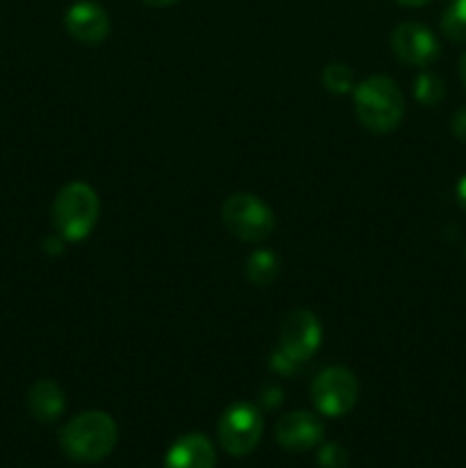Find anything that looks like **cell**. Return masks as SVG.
<instances>
[{"label": "cell", "instance_id": "cell-4", "mask_svg": "<svg viewBox=\"0 0 466 468\" xmlns=\"http://www.w3.org/2000/svg\"><path fill=\"white\" fill-rule=\"evenodd\" d=\"M224 227L242 242H260L272 233L274 215L263 199L249 192H236L222 206Z\"/></svg>", "mask_w": 466, "mask_h": 468}, {"label": "cell", "instance_id": "cell-5", "mask_svg": "<svg viewBox=\"0 0 466 468\" xmlns=\"http://www.w3.org/2000/svg\"><path fill=\"white\" fill-rule=\"evenodd\" d=\"M320 341H323L320 320L311 311L295 309L283 320L281 334H279V347L274 350V355L288 361L297 373L318 352Z\"/></svg>", "mask_w": 466, "mask_h": 468}, {"label": "cell", "instance_id": "cell-13", "mask_svg": "<svg viewBox=\"0 0 466 468\" xmlns=\"http://www.w3.org/2000/svg\"><path fill=\"white\" fill-rule=\"evenodd\" d=\"M279 268H281V263H279V256L272 250H256L245 263L247 282L259 288L270 286L279 277Z\"/></svg>", "mask_w": 466, "mask_h": 468}, {"label": "cell", "instance_id": "cell-9", "mask_svg": "<svg viewBox=\"0 0 466 468\" xmlns=\"http://www.w3.org/2000/svg\"><path fill=\"white\" fill-rule=\"evenodd\" d=\"M274 437L283 451L291 452H306L323 443L324 425L311 411H291L281 416L274 428Z\"/></svg>", "mask_w": 466, "mask_h": 468}, {"label": "cell", "instance_id": "cell-11", "mask_svg": "<svg viewBox=\"0 0 466 468\" xmlns=\"http://www.w3.org/2000/svg\"><path fill=\"white\" fill-rule=\"evenodd\" d=\"M215 446L206 434H185L164 455V468H215Z\"/></svg>", "mask_w": 466, "mask_h": 468}, {"label": "cell", "instance_id": "cell-22", "mask_svg": "<svg viewBox=\"0 0 466 468\" xmlns=\"http://www.w3.org/2000/svg\"><path fill=\"white\" fill-rule=\"evenodd\" d=\"M460 76H461V82H464V87H466V53L461 55V59H460Z\"/></svg>", "mask_w": 466, "mask_h": 468}, {"label": "cell", "instance_id": "cell-21", "mask_svg": "<svg viewBox=\"0 0 466 468\" xmlns=\"http://www.w3.org/2000/svg\"><path fill=\"white\" fill-rule=\"evenodd\" d=\"M400 5H405V7H423V5H428L429 0H397Z\"/></svg>", "mask_w": 466, "mask_h": 468}, {"label": "cell", "instance_id": "cell-6", "mask_svg": "<svg viewBox=\"0 0 466 468\" xmlns=\"http://www.w3.org/2000/svg\"><path fill=\"white\" fill-rule=\"evenodd\" d=\"M263 437V414L249 402H236L222 414L217 423V439L233 457H245L259 446Z\"/></svg>", "mask_w": 466, "mask_h": 468}, {"label": "cell", "instance_id": "cell-10", "mask_svg": "<svg viewBox=\"0 0 466 468\" xmlns=\"http://www.w3.org/2000/svg\"><path fill=\"white\" fill-rule=\"evenodd\" d=\"M64 27L80 44H101L110 32V18L99 3L80 0L67 9Z\"/></svg>", "mask_w": 466, "mask_h": 468}, {"label": "cell", "instance_id": "cell-15", "mask_svg": "<svg viewBox=\"0 0 466 468\" xmlns=\"http://www.w3.org/2000/svg\"><path fill=\"white\" fill-rule=\"evenodd\" d=\"M441 27L452 41H466V0H452L441 16Z\"/></svg>", "mask_w": 466, "mask_h": 468}, {"label": "cell", "instance_id": "cell-18", "mask_svg": "<svg viewBox=\"0 0 466 468\" xmlns=\"http://www.w3.org/2000/svg\"><path fill=\"white\" fill-rule=\"evenodd\" d=\"M452 135L460 142H466V105L457 110L455 117H452Z\"/></svg>", "mask_w": 466, "mask_h": 468}, {"label": "cell", "instance_id": "cell-8", "mask_svg": "<svg viewBox=\"0 0 466 468\" xmlns=\"http://www.w3.org/2000/svg\"><path fill=\"white\" fill-rule=\"evenodd\" d=\"M391 48L409 67H428L439 58V41L428 26L416 21L400 23L391 35Z\"/></svg>", "mask_w": 466, "mask_h": 468}, {"label": "cell", "instance_id": "cell-3", "mask_svg": "<svg viewBox=\"0 0 466 468\" xmlns=\"http://www.w3.org/2000/svg\"><path fill=\"white\" fill-rule=\"evenodd\" d=\"M101 201L91 186L82 181H73L58 192L50 208V219L58 236L67 242L85 240L96 227Z\"/></svg>", "mask_w": 466, "mask_h": 468}, {"label": "cell", "instance_id": "cell-12", "mask_svg": "<svg viewBox=\"0 0 466 468\" xmlns=\"http://www.w3.org/2000/svg\"><path fill=\"white\" fill-rule=\"evenodd\" d=\"M64 391L53 379H39L27 393V410L39 423H55L64 414Z\"/></svg>", "mask_w": 466, "mask_h": 468}, {"label": "cell", "instance_id": "cell-20", "mask_svg": "<svg viewBox=\"0 0 466 468\" xmlns=\"http://www.w3.org/2000/svg\"><path fill=\"white\" fill-rule=\"evenodd\" d=\"M142 3H146L149 7H169V5L178 3V0H142Z\"/></svg>", "mask_w": 466, "mask_h": 468}, {"label": "cell", "instance_id": "cell-19", "mask_svg": "<svg viewBox=\"0 0 466 468\" xmlns=\"http://www.w3.org/2000/svg\"><path fill=\"white\" fill-rule=\"evenodd\" d=\"M455 195H457V201H460V206H461V208L466 210V174H464V176L460 178V183H457V190H455Z\"/></svg>", "mask_w": 466, "mask_h": 468}, {"label": "cell", "instance_id": "cell-2", "mask_svg": "<svg viewBox=\"0 0 466 468\" xmlns=\"http://www.w3.org/2000/svg\"><path fill=\"white\" fill-rule=\"evenodd\" d=\"M355 112L368 131L388 133L400 126L405 96L387 76H370L355 87Z\"/></svg>", "mask_w": 466, "mask_h": 468}, {"label": "cell", "instance_id": "cell-7", "mask_svg": "<svg viewBox=\"0 0 466 468\" xmlns=\"http://www.w3.org/2000/svg\"><path fill=\"white\" fill-rule=\"evenodd\" d=\"M311 400L323 416H329V419L345 416L347 411L355 410L359 400V382L347 368L332 366L313 379Z\"/></svg>", "mask_w": 466, "mask_h": 468}, {"label": "cell", "instance_id": "cell-14", "mask_svg": "<svg viewBox=\"0 0 466 468\" xmlns=\"http://www.w3.org/2000/svg\"><path fill=\"white\" fill-rule=\"evenodd\" d=\"M414 96L418 99V103H423L425 108H434L443 101L446 96V85H443L441 78L432 71H423L414 82Z\"/></svg>", "mask_w": 466, "mask_h": 468}, {"label": "cell", "instance_id": "cell-1", "mask_svg": "<svg viewBox=\"0 0 466 468\" xmlns=\"http://www.w3.org/2000/svg\"><path fill=\"white\" fill-rule=\"evenodd\" d=\"M119 439L117 423L105 411H85L69 420L59 432L64 455L80 464H94L114 451Z\"/></svg>", "mask_w": 466, "mask_h": 468}, {"label": "cell", "instance_id": "cell-16", "mask_svg": "<svg viewBox=\"0 0 466 468\" xmlns=\"http://www.w3.org/2000/svg\"><path fill=\"white\" fill-rule=\"evenodd\" d=\"M323 82L332 94H347L355 87V73H352V69L347 64L334 62L329 67H324Z\"/></svg>", "mask_w": 466, "mask_h": 468}, {"label": "cell", "instance_id": "cell-17", "mask_svg": "<svg viewBox=\"0 0 466 468\" xmlns=\"http://www.w3.org/2000/svg\"><path fill=\"white\" fill-rule=\"evenodd\" d=\"M318 466L320 468H345L347 451L336 441H327L318 448Z\"/></svg>", "mask_w": 466, "mask_h": 468}]
</instances>
